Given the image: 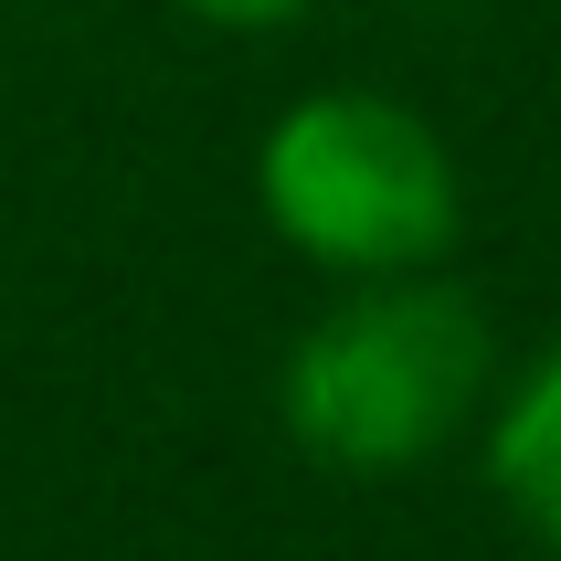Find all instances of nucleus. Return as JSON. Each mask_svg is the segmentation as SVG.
<instances>
[{"label": "nucleus", "instance_id": "f03ea898", "mask_svg": "<svg viewBox=\"0 0 561 561\" xmlns=\"http://www.w3.org/2000/svg\"><path fill=\"white\" fill-rule=\"evenodd\" d=\"M254 213L329 286L413 276L467 233V170L456 138L392 85H308L254 138Z\"/></svg>", "mask_w": 561, "mask_h": 561}, {"label": "nucleus", "instance_id": "f257e3e1", "mask_svg": "<svg viewBox=\"0 0 561 561\" xmlns=\"http://www.w3.org/2000/svg\"><path fill=\"white\" fill-rule=\"evenodd\" d=\"M499 392V329L445 265L350 276L276 360V424L329 477L435 467Z\"/></svg>", "mask_w": 561, "mask_h": 561}, {"label": "nucleus", "instance_id": "39448f33", "mask_svg": "<svg viewBox=\"0 0 561 561\" xmlns=\"http://www.w3.org/2000/svg\"><path fill=\"white\" fill-rule=\"evenodd\" d=\"M403 11H477V0H403Z\"/></svg>", "mask_w": 561, "mask_h": 561}, {"label": "nucleus", "instance_id": "7ed1b4c3", "mask_svg": "<svg viewBox=\"0 0 561 561\" xmlns=\"http://www.w3.org/2000/svg\"><path fill=\"white\" fill-rule=\"evenodd\" d=\"M477 445H488L499 508L561 561V340L530 350L519 371H499V392L477 413Z\"/></svg>", "mask_w": 561, "mask_h": 561}, {"label": "nucleus", "instance_id": "20e7f679", "mask_svg": "<svg viewBox=\"0 0 561 561\" xmlns=\"http://www.w3.org/2000/svg\"><path fill=\"white\" fill-rule=\"evenodd\" d=\"M170 11H191L202 32H286V22H308L318 0H170Z\"/></svg>", "mask_w": 561, "mask_h": 561}]
</instances>
